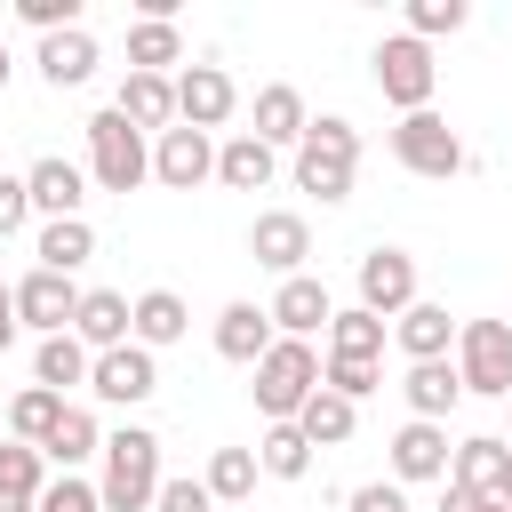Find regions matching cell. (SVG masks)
I'll return each mask as SVG.
<instances>
[{"mask_svg":"<svg viewBox=\"0 0 512 512\" xmlns=\"http://www.w3.org/2000/svg\"><path fill=\"white\" fill-rule=\"evenodd\" d=\"M440 512H512V504H504V496H464V488L440 480Z\"/></svg>","mask_w":512,"mask_h":512,"instance_id":"ee69618b","label":"cell"},{"mask_svg":"<svg viewBox=\"0 0 512 512\" xmlns=\"http://www.w3.org/2000/svg\"><path fill=\"white\" fill-rule=\"evenodd\" d=\"M384 448H392V480H400V488H416V480H448V424H416V416H408Z\"/></svg>","mask_w":512,"mask_h":512,"instance_id":"e0dca14e","label":"cell"},{"mask_svg":"<svg viewBox=\"0 0 512 512\" xmlns=\"http://www.w3.org/2000/svg\"><path fill=\"white\" fill-rule=\"evenodd\" d=\"M88 184H96V192H136V184H152V144H144L112 104L88 120Z\"/></svg>","mask_w":512,"mask_h":512,"instance_id":"5b68a950","label":"cell"},{"mask_svg":"<svg viewBox=\"0 0 512 512\" xmlns=\"http://www.w3.org/2000/svg\"><path fill=\"white\" fill-rule=\"evenodd\" d=\"M32 512H104V496H96V480H80V472H56L48 488H40V504Z\"/></svg>","mask_w":512,"mask_h":512,"instance_id":"f35d334b","label":"cell"},{"mask_svg":"<svg viewBox=\"0 0 512 512\" xmlns=\"http://www.w3.org/2000/svg\"><path fill=\"white\" fill-rule=\"evenodd\" d=\"M256 480H264V472H256V448H216V456H208V472H200V488H208L216 504H248V496H256Z\"/></svg>","mask_w":512,"mask_h":512,"instance_id":"e575fe53","label":"cell"},{"mask_svg":"<svg viewBox=\"0 0 512 512\" xmlns=\"http://www.w3.org/2000/svg\"><path fill=\"white\" fill-rule=\"evenodd\" d=\"M16 336H24V328H16V320H0V352H8V344H16Z\"/></svg>","mask_w":512,"mask_h":512,"instance_id":"f6af8a7d","label":"cell"},{"mask_svg":"<svg viewBox=\"0 0 512 512\" xmlns=\"http://www.w3.org/2000/svg\"><path fill=\"white\" fill-rule=\"evenodd\" d=\"M320 384H328L336 400L360 408L368 392H384V368H376V360H328V352H320Z\"/></svg>","mask_w":512,"mask_h":512,"instance_id":"8d00e7d4","label":"cell"},{"mask_svg":"<svg viewBox=\"0 0 512 512\" xmlns=\"http://www.w3.org/2000/svg\"><path fill=\"white\" fill-rule=\"evenodd\" d=\"M48 464H64V472H80L88 456H104V424H96V408H80V400H64V416H56V432H48V448H40Z\"/></svg>","mask_w":512,"mask_h":512,"instance_id":"f1b7e54d","label":"cell"},{"mask_svg":"<svg viewBox=\"0 0 512 512\" xmlns=\"http://www.w3.org/2000/svg\"><path fill=\"white\" fill-rule=\"evenodd\" d=\"M24 224H32V192H24V176H0V240L24 232Z\"/></svg>","mask_w":512,"mask_h":512,"instance_id":"7bdbcfd3","label":"cell"},{"mask_svg":"<svg viewBox=\"0 0 512 512\" xmlns=\"http://www.w3.org/2000/svg\"><path fill=\"white\" fill-rule=\"evenodd\" d=\"M240 112V80L224 72V64H184L176 72V128H200V136H216L224 120Z\"/></svg>","mask_w":512,"mask_h":512,"instance_id":"ba28073f","label":"cell"},{"mask_svg":"<svg viewBox=\"0 0 512 512\" xmlns=\"http://www.w3.org/2000/svg\"><path fill=\"white\" fill-rule=\"evenodd\" d=\"M504 440L496 432H472V440H456L448 448V488H464V496H496V480H504Z\"/></svg>","mask_w":512,"mask_h":512,"instance_id":"d4e9b609","label":"cell"},{"mask_svg":"<svg viewBox=\"0 0 512 512\" xmlns=\"http://www.w3.org/2000/svg\"><path fill=\"white\" fill-rule=\"evenodd\" d=\"M32 256H40V272H64V280H72V272L96 256V224H88V216H56V224H40Z\"/></svg>","mask_w":512,"mask_h":512,"instance_id":"83f0119b","label":"cell"},{"mask_svg":"<svg viewBox=\"0 0 512 512\" xmlns=\"http://www.w3.org/2000/svg\"><path fill=\"white\" fill-rule=\"evenodd\" d=\"M456 384L464 400H512V320H456Z\"/></svg>","mask_w":512,"mask_h":512,"instance_id":"8992f818","label":"cell"},{"mask_svg":"<svg viewBox=\"0 0 512 512\" xmlns=\"http://www.w3.org/2000/svg\"><path fill=\"white\" fill-rule=\"evenodd\" d=\"M72 336H80L88 352H112V344H128V296H120V288H80Z\"/></svg>","mask_w":512,"mask_h":512,"instance_id":"484cf974","label":"cell"},{"mask_svg":"<svg viewBox=\"0 0 512 512\" xmlns=\"http://www.w3.org/2000/svg\"><path fill=\"white\" fill-rule=\"evenodd\" d=\"M248 256H256L264 272L296 280V272H304V256H312V224H304L296 208H264V216L248 224Z\"/></svg>","mask_w":512,"mask_h":512,"instance_id":"7c38bea8","label":"cell"},{"mask_svg":"<svg viewBox=\"0 0 512 512\" xmlns=\"http://www.w3.org/2000/svg\"><path fill=\"white\" fill-rule=\"evenodd\" d=\"M96 64H104V48H96V32H88V24H72V32H48V40H40V80H48V88H88V80H96Z\"/></svg>","mask_w":512,"mask_h":512,"instance_id":"ac0fdd59","label":"cell"},{"mask_svg":"<svg viewBox=\"0 0 512 512\" xmlns=\"http://www.w3.org/2000/svg\"><path fill=\"white\" fill-rule=\"evenodd\" d=\"M416 304V256L408 248H368L360 256V312H376L384 328Z\"/></svg>","mask_w":512,"mask_h":512,"instance_id":"30bf717a","label":"cell"},{"mask_svg":"<svg viewBox=\"0 0 512 512\" xmlns=\"http://www.w3.org/2000/svg\"><path fill=\"white\" fill-rule=\"evenodd\" d=\"M464 24H472V8H464V0H408V32H416L424 48H432L440 32H464Z\"/></svg>","mask_w":512,"mask_h":512,"instance_id":"74e56055","label":"cell"},{"mask_svg":"<svg viewBox=\"0 0 512 512\" xmlns=\"http://www.w3.org/2000/svg\"><path fill=\"white\" fill-rule=\"evenodd\" d=\"M8 296H16V328H32V336H64L80 312V288L64 272H40V264L24 280H8Z\"/></svg>","mask_w":512,"mask_h":512,"instance_id":"8fae6325","label":"cell"},{"mask_svg":"<svg viewBox=\"0 0 512 512\" xmlns=\"http://www.w3.org/2000/svg\"><path fill=\"white\" fill-rule=\"evenodd\" d=\"M352 424H360V408H352V400H336L328 384L296 408V432H304L312 448H344V440H352Z\"/></svg>","mask_w":512,"mask_h":512,"instance_id":"d6a6232c","label":"cell"},{"mask_svg":"<svg viewBox=\"0 0 512 512\" xmlns=\"http://www.w3.org/2000/svg\"><path fill=\"white\" fill-rule=\"evenodd\" d=\"M184 328H192V312H184V296H176V288H144V296L128 304V344H144V352L176 344Z\"/></svg>","mask_w":512,"mask_h":512,"instance_id":"cb8c5ba5","label":"cell"},{"mask_svg":"<svg viewBox=\"0 0 512 512\" xmlns=\"http://www.w3.org/2000/svg\"><path fill=\"white\" fill-rule=\"evenodd\" d=\"M504 408H512V400H504ZM504 448H512V440H504Z\"/></svg>","mask_w":512,"mask_h":512,"instance_id":"681fc988","label":"cell"},{"mask_svg":"<svg viewBox=\"0 0 512 512\" xmlns=\"http://www.w3.org/2000/svg\"><path fill=\"white\" fill-rule=\"evenodd\" d=\"M272 176H280V152L256 144L248 128H232V136L216 144V184H224V192H264Z\"/></svg>","mask_w":512,"mask_h":512,"instance_id":"44dd1931","label":"cell"},{"mask_svg":"<svg viewBox=\"0 0 512 512\" xmlns=\"http://www.w3.org/2000/svg\"><path fill=\"white\" fill-rule=\"evenodd\" d=\"M56 416H64V400H56V392H40V384H24V392L8 400V440H24V448H48Z\"/></svg>","mask_w":512,"mask_h":512,"instance_id":"d590c367","label":"cell"},{"mask_svg":"<svg viewBox=\"0 0 512 512\" xmlns=\"http://www.w3.org/2000/svg\"><path fill=\"white\" fill-rule=\"evenodd\" d=\"M344 512H408V488H400V480H360V488L344 496Z\"/></svg>","mask_w":512,"mask_h":512,"instance_id":"60d3db41","label":"cell"},{"mask_svg":"<svg viewBox=\"0 0 512 512\" xmlns=\"http://www.w3.org/2000/svg\"><path fill=\"white\" fill-rule=\"evenodd\" d=\"M216 496L200 488V480H160V496H152V512H208Z\"/></svg>","mask_w":512,"mask_h":512,"instance_id":"b9f144b4","label":"cell"},{"mask_svg":"<svg viewBox=\"0 0 512 512\" xmlns=\"http://www.w3.org/2000/svg\"><path fill=\"white\" fill-rule=\"evenodd\" d=\"M48 488V456L24 440H0V512H32Z\"/></svg>","mask_w":512,"mask_h":512,"instance_id":"f546056e","label":"cell"},{"mask_svg":"<svg viewBox=\"0 0 512 512\" xmlns=\"http://www.w3.org/2000/svg\"><path fill=\"white\" fill-rule=\"evenodd\" d=\"M88 360H96V352H88L72 328H64V336H40V344H32V384L56 392V400H64V392H88Z\"/></svg>","mask_w":512,"mask_h":512,"instance_id":"7402d4cb","label":"cell"},{"mask_svg":"<svg viewBox=\"0 0 512 512\" xmlns=\"http://www.w3.org/2000/svg\"><path fill=\"white\" fill-rule=\"evenodd\" d=\"M0 320H16V296H8V280H0Z\"/></svg>","mask_w":512,"mask_h":512,"instance_id":"7dc6e473","label":"cell"},{"mask_svg":"<svg viewBox=\"0 0 512 512\" xmlns=\"http://www.w3.org/2000/svg\"><path fill=\"white\" fill-rule=\"evenodd\" d=\"M216 176V144L200 136V128H168V136H152V184H168V192H200Z\"/></svg>","mask_w":512,"mask_h":512,"instance_id":"5bb4252c","label":"cell"},{"mask_svg":"<svg viewBox=\"0 0 512 512\" xmlns=\"http://www.w3.org/2000/svg\"><path fill=\"white\" fill-rule=\"evenodd\" d=\"M400 400H408V416H416V424H448V408L464 400L456 360H416V368L400 376Z\"/></svg>","mask_w":512,"mask_h":512,"instance_id":"603a6c76","label":"cell"},{"mask_svg":"<svg viewBox=\"0 0 512 512\" xmlns=\"http://www.w3.org/2000/svg\"><path fill=\"white\" fill-rule=\"evenodd\" d=\"M248 376H256V384H248V392H256V416H264V424H296V408L320 392V352L296 344V336H272V352H264Z\"/></svg>","mask_w":512,"mask_h":512,"instance_id":"3957f363","label":"cell"},{"mask_svg":"<svg viewBox=\"0 0 512 512\" xmlns=\"http://www.w3.org/2000/svg\"><path fill=\"white\" fill-rule=\"evenodd\" d=\"M384 336H392V328H384L376 312H360V304H336V312H328V360H376Z\"/></svg>","mask_w":512,"mask_h":512,"instance_id":"4dcf8cb0","label":"cell"},{"mask_svg":"<svg viewBox=\"0 0 512 512\" xmlns=\"http://www.w3.org/2000/svg\"><path fill=\"white\" fill-rule=\"evenodd\" d=\"M392 344L408 352V368H416V360H448V352H456V320H448V304L416 296V304L392 320Z\"/></svg>","mask_w":512,"mask_h":512,"instance_id":"ffe728a7","label":"cell"},{"mask_svg":"<svg viewBox=\"0 0 512 512\" xmlns=\"http://www.w3.org/2000/svg\"><path fill=\"white\" fill-rule=\"evenodd\" d=\"M24 192H32V216H40V224L80 216V200H88V168H80V160H64V152H48V160H32V168H24Z\"/></svg>","mask_w":512,"mask_h":512,"instance_id":"2e32d148","label":"cell"},{"mask_svg":"<svg viewBox=\"0 0 512 512\" xmlns=\"http://www.w3.org/2000/svg\"><path fill=\"white\" fill-rule=\"evenodd\" d=\"M352 176H360V128H352L344 112L304 120V136H296V192L352 200Z\"/></svg>","mask_w":512,"mask_h":512,"instance_id":"7a4b0ae2","label":"cell"},{"mask_svg":"<svg viewBox=\"0 0 512 512\" xmlns=\"http://www.w3.org/2000/svg\"><path fill=\"white\" fill-rule=\"evenodd\" d=\"M16 24H32L40 40L48 32H72L80 24V0H16Z\"/></svg>","mask_w":512,"mask_h":512,"instance_id":"ab89813d","label":"cell"},{"mask_svg":"<svg viewBox=\"0 0 512 512\" xmlns=\"http://www.w3.org/2000/svg\"><path fill=\"white\" fill-rule=\"evenodd\" d=\"M88 392H96L104 408H144V400L160 392V352H144V344L96 352V360H88Z\"/></svg>","mask_w":512,"mask_h":512,"instance_id":"9c48e42d","label":"cell"},{"mask_svg":"<svg viewBox=\"0 0 512 512\" xmlns=\"http://www.w3.org/2000/svg\"><path fill=\"white\" fill-rule=\"evenodd\" d=\"M272 336H296V344H312V336H328V312H336V296H328V280H312V272H296V280H280L272 288Z\"/></svg>","mask_w":512,"mask_h":512,"instance_id":"4fadbf2b","label":"cell"},{"mask_svg":"<svg viewBox=\"0 0 512 512\" xmlns=\"http://www.w3.org/2000/svg\"><path fill=\"white\" fill-rule=\"evenodd\" d=\"M496 496H504V504H512V456H504V480H496Z\"/></svg>","mask_w":512,"mask_h":512,"instance_id":"bcb514c9","label":"cell"},{"mask_svg":"<svg viewBox=\"0 0 512 512\" xmlns=\"http://www.w3.org/2000/svg\"><path fill=\"white\" fill-rule=\"evenodd\" d=\"M112 112H120L136 136H168V128H176V72H128L120 96H112Z\"/></svg>","mask_w":512,"mask_h":512,"instance_id":"9a60e30c","label":"cell"},{"mask_svg":"<svg viewBox=\"0 0 512 512\" xmlns=\"http://www.w3.org/2000/svg\"><path fill=\"white\" fill-rule=\"evenodd\" d=\"M216 352H224L232 368H256V360L272 352V312L248 304V296H232V304L216 312Z\"/></svg>","mask_w":512,"mask_h":512,"instance_id":"d6986e66","label":"cell"},{"mask_svg":"<svg viewBox=\"0 0 512 512\" xmlns=\"http://www.w3.org/2000/svg\"><path fill=\"white\" fill-rule=\"evenodd\" d=\"M392 160H400L408 176H424V184H448V176H464V168H472L464 136H456L440 112H408V120L392 128Z\"/></svg>","mask_w":512,"mask_h":512,"instance_id":"52a82bcc","label":"cell"},{"mask_svg":"<svg viewBox=\"0 0 512 512\" xmlns=\"http://www.w3.org/2000/svg\"><path fill=\"white\" fill-rule=\"evenodd\" d=\"M368 72H376V96L408 120V112H432V88H440V64H432V48L416 40V32H384L376 40V56H368Z\"/></svg>","mask_w":512,"mask_h":512,"instance_id":"277c9868","label":"cell"},{"mask_svg":"<svg viewBox=\"0 0 512 512\" xmlns=\"http://www.w3.org/2000/svg\"><path fill=\"white\" fill-rule=\"evenodd\" d=\"M256 472H264V480H304V472H312V440H304L296 424H264V440H256Z\"/></svg>","mask_w":512,"mask_h":512,"instance_id":"836d02e7","label":"cell"},{"mask_svg":"<svg viewBox=\"0 0 512 512\" xmlns=\"http://www.w3.org/2000/svg\"><path fill=\"white\" fill-rule=\"evenodd\" d=\"M304 120H312V112H304V96H296L288 80H272V88H256V128H248V136H256V144H272V152H288V144L304 136Z\"/></svg>","mask_w":512,"mask_h":512,"instance_id":"4316f807","label":"cell"},{"mask_svg":"<svg viewBox=\"0 0 512 512\" xmlns=\"http://www.w3.org/2000/svg\"><path fill=\"white\" fill-rule=\"evenodd\" d=\"M160 480H168V472H160V432H152V424L104 432V480H96L104 512H152Z\"/></svg>","mask_w":512,"mask_h":512,"instance_id":"6da1fadb","label":"cell"},{"mask_svg":"<svg viewBox=\"0 0 512 512\" xmlns=\"http://www.w3.org/2000/svg\"><path fill=\"white\" fill-rule=\"evenodd\" d=\"M8 72H16V64H8V40H0V88H8Z\"/></svg>","mask_w":512,"mask_h":512,"instance_id":"c3c4849f","label":"cell"},{"mask_svg":"<svg viewBox=\"0 0 512 512\" xmlns=\"http://www.w3.org/2000/svg\"><path fill=\"white\" fill-rule=\"evenodd\" d=\"M184 72V32L176 24H160V16H136L128 24V72Z\"/></svg>","mask_w":512,"mask_h":512,"instance_id":"1f68e13d","label":"cell"}]
</instances>
